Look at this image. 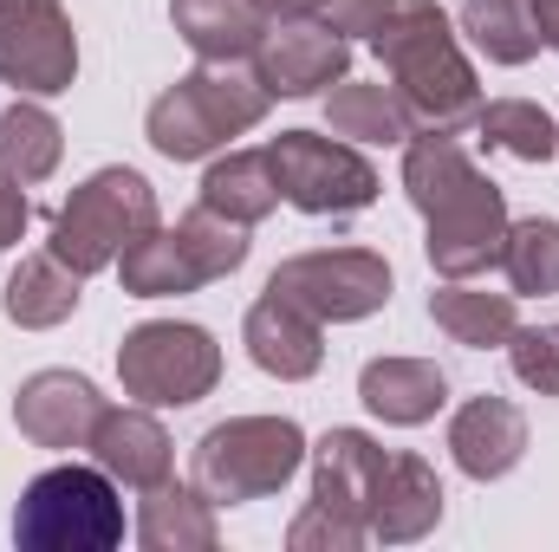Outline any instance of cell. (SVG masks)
I'll return each mask as SVG.
<instances>
[{"label":"cell","instance_id":"cell-29","mask_svg":"<svg viewBox=\"0 0 559 552\" xmlns=\"http://www.w3.org/2000/svg\"><path fill=\"white\" fill-rule=\"evenodd\" d=\"M475 131L495 143V149L521 156V163H547L559 149V124L534 105V98H495V105H481V111H475Z\"/></svg>","mask_w":559,"mask_h":552},{"label":"cell","instance_id":"cell-4","mask_svg":"<svg viewBox=\"0 0 559 552\" xmlns=\"http://www.w3.org/2000/svg\"><path fill=\"white\" fill-rule=\"evenodd\" d=\"M13 540L20 552H111L124 540V501L118 481L92 461H59L26 481L13 507Z\"/></svg>","mask_w":559,"mask_h":552},{"label":"cell","instance_id":"cell-26","mask_svg":"<svg viewBox=\"0 0 559 552\" xmlns=\"http://www.w3.org/2000/svg\"><path fill=\"white\" fill-rule=\"evenodd\" d=\"M59 156H66V131H59V118L46 105L13 98L0 111V169L13 182H46L59 169Z\"/></svg>","mask_w":559,"mask_h":552},{"label":"cell","instance_id":"cell-9","mask_svg":"<svg viewBox=\"0 0 559 552\" xmlns=\"http://www.w3.org/2000/svg\"><path fill=\"white\" fill-rule=\"evenodd\" d=\"M267 292L293 299L319 325H352V319L384 312V299H391V261L371 254V248H312V254L280 261Z\"/></svg>","mask_w":559,"mask_h":552},{"label":"cell","instance_id":"cell-18","mask_svg":"<svg viewBox=\"0 0 559 552\" xmlns=\"http://www.w3.org/2000/svg\"><path fill=\"white\" fill-rule=\"evenodd\" d=\"M169 20H176L182 46L202 65H241V59H254V46L274 26L254 0H169Z\"/></svg>","mask_w":559,"mask_h":552},{"label":"cell","instance_id":"cell-32","mask_svg":"<svg viewBox=\"0 0 559 552\" xmlns=\"http://www.w3.org/2000/svg\"><path fill=\"white\" fill-rule=\"evenodd\" d=\"M365 540H371V533H365L358 520H338V514H332V507H319V501L286 527V547H293V552H358Z\"/></svg>","mask_w":559,"mask_h":552},{"label":"cell","instance_id":"cell-8","mask_svg":"<svg viewBox=\"0 0 559 552\" xmlns=\"http://www.w3.org/2000/svg\"><path fill=\"white\" fill-rule=\"evenodd\" d=\"M267 156H274L280 202H293L299 215H358L384 189L378 169L352 143L325 137V131H280L267 143Z\"/></svg>","mask_w":559,"mask_h":552},{"label":"cell","instance_id":"cell-11","mask_svg":"<svg viewBox=\"0 0 559 552\" xmlns=\"http://www.w3.org/2000/svg\"><path fill=\"white\" fill-rule=\"evenodd\" d=\"M352 72V39L332 33L325 20H274L267 39L254 46V79L267 98H319Z\"/></svg>","mask_w":559,"mask_h":552},{"label":"cell","instance_id":"cell-36","mask_svg":"<svg viewBox=\"0 0 559 552\" xmlns=\"http://www.w3.org/2000/svg\"><path fill=\"white\" fill-rule=\"evenodd\" d=\"M267 20H319V0H254Z\"/></svg>","mask_w":559,"mask_h":552},{"label":"cell","instance_id":"cell-24","mask_svg":"<svg viewBox=\"0 0 559 552\" xmlns=\"http://www.w3.org/2000/svg\"><path fill=\"white\" fill-rule=\"evenodd\" d=\"M325 131L345 143H411L417 137L397 85H358V79H338L325 92Z\"/></svg>","mask_w":559,"mask_h":552},{"label":"cell","instance_id":"cell-10","mask_svg":"<svg viewBox=\"0 0 559 552\" xmlns=\"http://www.w3.org/2000/svg\"><path fill=\"white\" fill-rule=\"evenodd\" d=\"M79 79V33L59 0H0V85L59 98Z\"/></svg>","mask_w":559,"mask_h":552},{"label":"cell","instance_id":"cell-1","mask_svg":"<svg viewBox=\"0 0 559 552\" xmlns=\"http://www.w3.org/2000/svg\"><path fill=\"white\" fill-rule=\"evenodd\" d=\"M404 189L417 202L423 254L442 279H475L501 267V241H508V195L468 163V149L442 131H417L404 143Z\"/></svg>","mask_w":559,"mask_h":552},{"label":"cell","instance_id":"cell-16","mask_svg":"<svg viewBox=\"0 0 559 552\" xmlns=\"http://www.w3.org/2000/svg\"><path fill=\"white\" fill-rule=\"evenodd\" d=\"M449 455L468 481H501L527 455V416L508 397H468L449 416Z\"/></svg>","mask_w":559,"mask_h":552},{"label":"cell","instance_id":"cell-2","mask_svg":"<svg viewBox=\"0 0 559 552\" xmlns=\"http://www.w3.org/2000/svg\"><path fill=\"white\" fill-rule=\"evenodd\" d=\"M404 111L417 131H468L475 111H481V85H475V65L462 59V39H455V20L436 7V0H397L391 20L371 33Z\"/></svg>","mask_w":559,"mask_h":552},{"label":"cell","instance_id":"cell-23","mask_svg":"<svg viewBox=\"0 0 559 552\" xmlns=\"http://www.w3.org/2000/svg\"><path fill=\"white\" fill-rule=\"evenodd\" d=\"M202 202H209L215 215L241 221V228L267 221V215L280 208L274 156H267V149H228V156H215L209 176H202Z\"/></svg>","mask_w":559,"mask_h":552},{"label":"cell","instance_id":"cell-6","mask_svg":"<svg viewBox=\"0 0 559 552\" xmlns=\"http://www.w3.org/2000/svg\"><path fill=\"white\" fill-rule=\"evenodd\" d=\"M163 215H156V189L143 182L138 169H124V163H111V169H98V176H85L72 195H66V208H59V221H52V254L72 267V274H105V267H118V254L150 235Z\"/></svg>","mask_w":559,"mask_h":552},{"label":"cell","instance_id":"cell-28","mask_svg":"<svg viewBox=\"0 0 559 552\" xmlns=\"http://www.w3.org/2000/svg\"><path fill=\"white\" fill-rule=\"evenodd\" d=\"M462 33L475 39V52H488L495 65H527L540 52V26L527 13V0H468L462 7Z\"/></svg>","mask_w":559,"mask_h":552},{"label":"cell","instance_id":"cell-14","mask_svg":"<svg viewBox=\"0 0 559 552\" xmlns=\"http://www.w3.org/2000/svg\"><path fill=\"white\" fill-rule=\"evenodd\" d=\"M384 448L365 435V429H325L312 442V501L332 507L338 520H371V494H378V475H384Z\"/></svg>","mask_w":559,"mask_h":552},{"label":"cell","instance_id":"cell-34","mask_svg":"<svg viewBox=\"0 0 559 552\" xmlns=\"http://www.w3.org/2000/svg\"><path fill=\"white\" fill-rule=\"evenodd\" d=\"M20 235H26V182H13L0 169V254L20 248Z\"/></svg>","mask_w":559,"mask_h":552},{"label":"cell","instance_id":"cell-20","mask_svg":"<svg viewBox=\"0 0 559 552\" xmlns=\"http://www.w3.org/2000/svg\"><path fill=\"white\" fill-rule=\"evenodd\" d=\"M79 299H85V274H72L52 248L46 254H26L7 286H0V312L20 325V332H52V325H66L72 312H79Z\"/></svg>","mask_w":559,"mask_h":552},{"label":"cell","instance_id":"cell-5","mask_svg":"<svg viewBox=\"0 0 559 552\" xmlns=\"http://www.w3.org/2000/svg\"><path fill=\"white\" fill-rule=\"evenodd\" d=\"M306 429L293 416H228L195 442V488L215 507H241V501H267L280 494L299 468H306Z\"/></svg>","mask_w":559,"mask_h":552},{"label":"cell","instance_id":"cell-22","mask_svg":"<svg viewBox=\"0 0 559 552\" xmlns=\"http://www.w3.org/2000/svg\"><path fill=\"white\" fill-rule=\"evenodd\" d=\"M429 319H436V332H449L455 345H468V351H495V345H508L514 338V292H488V286H468V279H449V286H436L429 292Z\"/></svg>","mask_w":559,"mask_h":552},{"label":"cell","instance_id":"cell-33","mask_svg":"<svg viewBox=\"0 0 559 552\" xmlns=\"http://www.w3.org/2000/svg\"><path fill=\"white\" fill-rule=\"evenodd\" d=\"M391 7H397V0H319V20H325L332 33H345V39H371V33L391 20Z\"/></svg>","mask_w":559,"mask_h":552},{"label":"cell","instance_id":"cell-30","mask_svg":"<svg viewBox=\"0 0 559 552\" xmlns=\"http://www.w3.org/2000/svg\"><path fill=\"white\" fill-rule=\"evenodd\" d=\"M176 241L189 248V261L202 267V279H228V274H241L248 267V228L241 221H228V215H215L209 202H195L182 221H176Z\"/></svg>","mask_w":559,"mask_h":552},{"label":"cell","instance_id":"cell-25","mask_svg":"<svg viewBox=\"0 0 559 552\" xmlns=\"http://www.w3.org/2000/svg\"><path fill=\"white\" fill-rule=\"evenodd\" d=\"M118 279H124V292L131 299H176V292H195V286H209L202 267L189 261V248L176 241V228H150L138 235L124 254H118Z\"/></svg>","mask_w":559,"mask_h":552},{"label":"cell","instance_id":"cell-13","mask_svg":"<svg viewBox=\"0 0 559 552\" xmlns=\"http://www.w3.org/2000/svg\"><path fill=\"white\" fill-rule=\"evenodd\" d=\"M241 345H248V358L280 377V384H306L319 364H325V325L312 319V312H299L293 299H254L248 305V319H241Z\"/></svg>","mask_w":559,"mask_h":552},{"label":"cell","instance_id":"cell-15","mask_svg":"<svg viewBox=\"0 0 559 552\" xmlns=\"http://www.w3.org/2000/svg\"><path fill=\"white\" fill-rule=\"evenodd\" d=\"M92 461L118 481V488H156V481H169V468H176V442H169V429L156 422V416L131 404V410H111L98 416V429H92Z\"/></svg>","mask_w":559,"mask_h":552},{"label":"cell","instance_id":"cell-31","mask_svg":"<svg viewBox=\"0 0 559 552\" xmlns=\"http://www.w3.org/2000/svg\"><path fill=\"white\" fill-rule=\"evenodd\" d=\"M508 364L527 391L559 397V325H514L508 338Z\"/></svg>","mask_w":559,"mask_h":552},{"label":"cell","instance_id":"cell-12","mask_svg":"<svg viewBox=\"0 0 559 552\" xmlns=\"http://www.w3.org/2000/svg\"><path fill=\"white\" fill-rule=\"evenodd\" d=\"M98 416H105V397H98V384L79 377V371H33V377L13 391V422H20V435H26L33 448H52V455L85 448L92 429H98Z\"/></svg>","mask_w":559,"mask_h":552},{"label":"cell","instance_id":"cell-3","mask_svg":"<svg viewBox=\"0 0 559 552\" xmlns=\"http://www.w3.org/2000/svg\"><path fill=\"white\" fill-rule=\"evenodd\" d=\"M267 85L254 72H235V65H202L189 79H176L150 118H143V137L156 143V156L169 163H202L215 149H228L235 137H248L261 118H267Z\"/></svg>","mask_w":559,"mask_h":552},{"label":"cell","instance_id":"cell-17","mask_svg":"<svg viewBox=\"0 0 559 552\" xmlns=\"http://www.w3.org/2000/svg\"><path fill=\"white\" fill-rule=\"evenodd\" d=\"M436 520H442V481H436V468L423 455H391L384 475H378L365 533L384 540V547H411L423 533H436Z\"/></svg>","mask_w":559,"mask_h":552},{"label":"cell","instance_id":"cell-21","mask_svg":"<svg viewBox=\"0 0 559 552\" xmlns=\"http://www.w3.org/2000/svg\"><path fill=\"white\" fill-rule=\"evenodd\" d=\"M138 540L143 552H215L222 527H215V501L189 481H156L143 488L138 507Z\"/></svg>","mask_w":559,"mask_h":552},{"label":"cell","instance_id":"cell-35","mask_svg":"<svg viewBox=\"0 0 559 552\" xmlns=\"http://www.w3.org/2000/svg\"><path fill=\"white\" fill-rule=\"evenodd\" d=\"M527 13H534V26H540V46L559 52V0H527Z\"/></svg>","mask_w":559,"mask_h":552},{"label":"cell","instance_id":"cell-19","mask_svg":"<svg viewBox=\"0 0 559 552\" xmlns=\"http://www.w3.org/2000/svg\"><path fill=\"white\" fill-rule=\"evenodd\" d=\"M358 397L365 410L384 416L391 429H417L449 404V377L429 364V358H371L358 371Z\"/></svg>","mask_w":559,"mask_h":552},{"label":"cell","instance_id":"cell-27","mask_svg":"<svg viewBox=\"0 0 559 552\" xmlns=\"http://www.w3.org/2000/svg\"><path fill=\"white\" fill-rule=\"evenodd\" d=\"M501 274H508V286H514V299H547V292H559V221L554 215L508 221Z\"/></svg>","mask_w":559,"mask_h":552},{"label":"cell","instance_id":"cell-7","mask_svg":"<svg viewBox=\"0 0 559 552\" xmlns=\"http://www.w3.org/2000/svg\"><path fill=\"white\" fill-rule=\"evenodd\" d=\"M118 377H124V397L143 410H189L222 384V345L189 319H150L124 332Z\"/></svg>","mask_w":559,"mask_h":552}]
</instances>
